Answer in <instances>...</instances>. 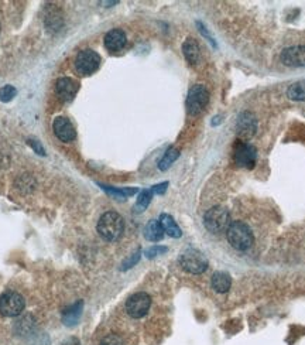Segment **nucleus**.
Returning a JSON list of instances; mask_svg holds the SVG:
<instances>
[{"instance_id": "obj_25", "label": "nucleus", "mask_w": 305, "mask_h": 345, "mask_svg": "<svg viewBox=\"0 0 305 345\" xmlns=\"http://www.w3.org/2000/svg\"><path fill=\"white\" fill-rule=\"evenodd\" d=\"M166 252H167L166 246H151L150 249L145 250V256L154 257L157 256V255H161V253H166Z\"/></svg>"}, {"instance_id": "obj_14", "label": "nucleus", "mask_w": 305, "mask_h": 345, "mask_svg": "<svg viewBox=\"0 0 305 345\" xmlns=\"http://www.w3.org/2000/svg\"><path fill=\"white\" fill-rule=\"evenodd\" d=\"M124 45H126V34L122 30H110L109 33L105 36V47L109 51H119L123 48Z\"/></svg>"}, {"instance_id": "obj_10", "label": "nucleus", "mask_w": 305, "mask_h": 345, "mask_svg": "<svg viewBox=\"0 0 305 345\" xmlns=\"http://www.w3.org/2000/svg\"><path fill=\"white\" fill-rule=\"evenodd\" d=\"M52 129L55 136L58 137L61 142H71L77 137V130L73 125L69 122V119L64 118V116H58L55 118L54 123H52Z\"/></svg>"}, {"instance_id": "obj_13", "label": "nucleus", "mask_w": 305, "mask_h": 345, "mask_svg": "<svg viewBox=\"0 0 305 345\" xmlns=\"http://www.w3.org/2000/svg\"><path fill=\"white\" fill-rule=\"evenodd\" d=\"M55 91L62 101H71L78 92V84L71 78H59L55 84Z\"/></svg>"}, {"instance_id": "obj_16", "label": "nucleus", "mask_w": 305, "mask_h": 345, "mask_svg": "<svg viewBox=\"0 0 305 345\" xmlns=\"http://www.w3.org/2000/svg\"><path fill=\"white\" fill-rule=\"evenodd\" d=\"M182 51L189 64H196L199 61V45L194 38H187L182 44Z\"/></svg>"}, {"instance_id": "obj_19", "label": "nucleus", "mask_w": 305, "mask_h": 345, "mask_svg": "<svg viewBox=\"0 0 305 345\" xmlns=\"http://www.w3.org/2000/svg\"><path fill=\"white\" fill-rule=\"evenodd\" d=\"M82 306H84L82 301H80L78 304H73L72 307L66 309L64 311V317H62L64 324H66V325H73V324L77 323L80 320L81 314H82Z\"/></svg>"}, {"instance_id": "obj_3", "label": "nucleus", "mask_w": 305, "mask_h": 345, "mask_svg": "<svg viewBox=\"0 0 305 345\" xmlns=\"http://www.w3.org/2000/svg\"><path fill=\"white\" fill-rule=\"evenodd\" d=\"M231 215L223 206H213L203 215V225L212 234H220L231 227Z\"/></svg>"}, {"instance_id": "obj_21", "label": "nucleus", "mask_w": 305, "mask_h": 345, "mask_svg": "<svg viewBox=\"0 0 305 345\" xmlns=\"http://www.w3.org/2000/svg\"><path fill=\"white\" fill-rule=\"evenodd\" d=\"M178 156H180V152H178L177 149H174V147H170L167 150V153H166L164 157L161 159L160 164H159L160 170H167L168 167L178 159Z\"/></svg>"}, {"instance_id": "obj_12", "label": "nucleus", "mask_w": 305, "mask_h": 345, "mask_svg": "<svg viewBox=\"0 0 305 345\" xmlns=\"http://www.w3.org/2000/svg\"><path fill=\"white\" fill-rule=\"evenodd\" d=\"M256 129H257V122H256L253 113H250V112L240 113L238 122H236L238 134L242 137H252L256 132Z\"/></svg>"}, {"instance_id": "obj_9", "label": "nucleus", "mask_w": 305, "mask_h": 345, "mask_svg": "<svg viewBox=\"0 0 305 345\" xmlns=\"http://www.w3.org/2000/svg\"><path fill=\"white\" fill-rule=\"evenodd\" d=\"M257 160V150L252 145L238 143L235 147V162L240 167L252 169Z\"/></svg>"}, {"instance_id": "obj_23", "label": "nucleus", "mask_w": 305, "mask_h": 345, "mask_svg": "<svg viewBox=\"0 0 305 345\" xmlns=\"http://www.w3.org/2000/svg\"><path fill=\"white\" fill-rule=\"evenodd\" d=\"M16 94H17V91H16L15 87L5 85L3 88H0V101L2 102H10L16 96Z\"/></svg>"}, {"instance_id": "obj_7", "label": "nucleus", "mask_w": 305, "mask_h": 345, "mask_svg": "<svg viewBox=\"0 0 305 345\" xmlns=\"http://www.w3.org/2000/svg\"><path fill=\"white\" fill-rule=\"evenodd\" d=\"M151 306V299L147 293L133 294L129 297V300L126 301V311L127 314L133 318H141L147 314V311Z\"/></svg>"}, {"instance_id": "obj_26", "label": "nucleus", "mask_w": 305, "mask_h": 345, "mask_svg": "<svg viewBox=\"0 0 305 345\" xmlns=\"http://www.w3.org/2000/svg\"><path fill=\"white\" fill-rule=\"evenodd\" d=\"M138 259H140V250H137L136 253H133L127 260H124V263H123V267L122 269H130L131 266H134V264L137 263L138 262Z\"/></svg>"}, {"instance_id": "obj_2", "label": "nucleus", "mask_w": 305, "mask_h": 345, "mask_svg": "<svg viewBox=\"0 0 305 345\" xmlns=\"http://www.w3.org/2000/svg\"><path fill=\"white\" fill-rule=\"evenodd\" d=\"M227 241L236 250H247L253 245V234L242 221H235L226 231Z\"/></svg>"}, {"instance_id": "obj_22", "label": "nucleus", "mask_w": 305, "mask_h": 345, "mask_svg": "<svg viewBox=\"0 0 305 345\" xmlns=\"http://www.w3.org/2000/svg\"><path fill=\"white\" fill-rule=\"evenodd\" d=\"M152 194H154L152 190H144L140 192V195H138V198H137V202H136V211H137V213L144 211L145 208L148 206L150 201H151Z\"/></svg>"}, {"instance_id": "obj_28", "label": "nucleus", "mask_w": 305, "mask_h": 345, "mask_svg": "<svg viewBox=\"0 0 305 345\" xmlns=\"http://www.w3.org/2000/svg\"><path fill=\"white\" fill-rule=\"evenodd\" d=\"M29 145H30V146H31V147H33V149H34V150H36V153H38V155H45V152H44V149H43V146H41V145H40V143H38V140H36V139H30L29 140Z\"/></svg>"}, {"instance_id": "obj_4", "label": "nucleus", "mask_w": 305, "mask_h": 345, "mask_svg": "<svg viewBox=\"0 0 305 345\" xmlns=\"http://www.w3.org/2000/svg\"><path fill=\"white\" fill-rule=\"evenodd\" d=\"M26 301L17 292H6L0 296V314L5 317L20 316L24 310Z\"/></svg>"}, {"instance_id": "obj_29", "label": "nucleus", "mask_w": 305, "mask_h": 345, "mask_svg": "<svg viewBox=\"0 0 305 345\" xmlns=\"http://www.w3.org/2000/svg\"><path fill=\"white\" fill-rule=\"evenodd\" d=\"M167 185H168V183H161V184H159V185H154L151 190H152V192H156V194H163L164 191L167 190Z\"/></svg>"}, {"instance_id": "obj_11", "label": "nucleus", "mask_w": 305, "mask_h": 345, "mask_svg": "<svg viewBox=\"0 0 305 345\" xmlns=\"http://www.w3.org/2000/svg\"><path fill=\"white\" fill-rule=\"evenodd\" d=\"M283 64L288 66H305V45H295L281 52Z\"/></svg>"}, {"instance_id": "obj_20", "label": "nucleus", "mask_w": 305, "mask_h": 345, "mask_svg": "<svg viewBox=\"0 0 305 345\" xmlns=\"http://www.w3.org/2000/svg\"><path fill=\"white\" fill-rule=\"evenodd\" d=\"M287 95L292 101H305V80L292 84L287 91Z\"/></svg>"}, {"instance_id": "obj_15", "label": "nucleus", "mask_w": 305, "mask_h": 345, "mask_svg": "<svg viewBox=\"0 0 305 345\" xmlns=\"http://www.w3.org/2000/svg\"><path fill=\"white\" fill-rule=\"evenodd\" d=\"M144 236L147 241H151V242H159V241H161L163 236H164V229L161 227L160 221H148V224L144 228Z\"/></svg>"}, {"instance_id": "obj_1", "label": "nucleus", "mask_w": 305, "mask_h": 345, "mask_svg": "<svg viewBox=\"0 0 305 345\" xmlns=\"http://www.w3.org/2000/svg\"><path fill=\"white\" fill-rule=\"evenodd\" d=\"M123 218L117 213H113V211L103 214L99 222H98V232H99V235L103 239L110 241V242L117 241L122 236V234H123Z\"/></svg>"}, {"instance_id": "obj_8", "label": "nucleus", "mask_w": 305, "mask_h": 345, "mask_svg": "<svg viewBox=\"0 0 305 345\" xmlns=\"http://www.w3.org/2000/svg\"><path fill=\"white\" fill-rule=\"evenodd\" d=\"M99 65H101V57L98 52L92 51V50H82L75 59L77 71L82 75L94 74L99 68Z\"/></svg>"}, {"instance_id": "obj_18", "label": "nucleus", "mask_w": 305, "mask_h": 345, "mask_svg": "<svg viewBox=\"0 0 305 345\" xmlns=\"http://www.w3.org/2000/svg\"><path fill=\"white\" fill-rule=\"evenodd\" d=\"M160 224L161 227H163V229H164V232L167 234V235L173 236V238H180L181 236V229H180V227L177 225V222L174 221V218L171 217V215H168V214H163L160 217Z\"/></svg>"}, {"instance_id": "obj_6", "label": "nucleus", "mask_w": 305, "mask_h": 345, "mask_svg": "<svg viewBox=\"0 0 305 345\" xmlns=\"http://www.w3.org/2000/svg\"><path fill=\"white\" fill-rule=\"evenodd\" d=\"M209 102V92L203 85H194L189 89L188 98H187V109L189 115H199L205 106Z\"/></svg>"}, {"instance_id": "obj_17", "label": "nucleus", "mask_w": 305, "mask_h": 345, "mask_svg": "<svg viewBox=\"0 0 305 345\" xmlns=\"http://www.w3.org/2000/svg\"><path fill=\"white\" fill-rule=\"evenodd\" d=\"M232 285V279L231 276L225 272H216L212 276V287L218 292V293H226Z\"/></svg>"}, {"instance_id": "obj_27", "label": "nucleus", "mask_w": 305, "mask_h": 345, "mask_svg": "<svg viewBox=\"0 0 305 345\" xmlns=\"http://www.w3.org/2000/svg\"><path fill=\"white\" fill-rule=\"evenodd\" d=\"M101 345H122V339L117 335H108L102 339Z\"/></svg>"}, {"instance_id": "obj_30", "label": "nucleus", "mask_w": 305, "mask_h": 345, "mask_svg": "<svg viewBox=\"0 0 305 345\" xmlns=\"http://www.w3.org/2000/svg\"><path fill=\"white\" fill-rule=\"evenodd\" d=\"M62 345H81L80 339H77V338H68V339H65L64 342H62Z\"/></svg>"}, {"instance_id": "obj_5", "label": "nucleus", "mask_w": 305, "mask_h": 345, "mask_svg": "<svg viewBox=\"0 0 305 345\" xmlns=\"http://www.w3.org/2000/svg\"><path fill=\"white\" fill-rule=\"evenodd\" d=\"M180 264L184 270L192 273V274H199L208 269V260L199 250L196 249L185 250L180 257Z\"/></svg>"}, {"instance_id": "obj_24", "label": "nucleus", "mask_w": 305, "mask_h": 345, "mask_svg": "<svg viewBox=\"0 0 305 345\" xmlns=\"http://www.w3.org/2000/svg\"><path fill=\"white\" fill-rule=\"evenodd\" d=\"M103 190H106L109 194H113L115 197H119V198H124V197H129V195H133V194H136L137 192V190L136 188H126V190H115V188H109V187H106V185H103L102 187Z\"/></svg>"}]
</instances>
